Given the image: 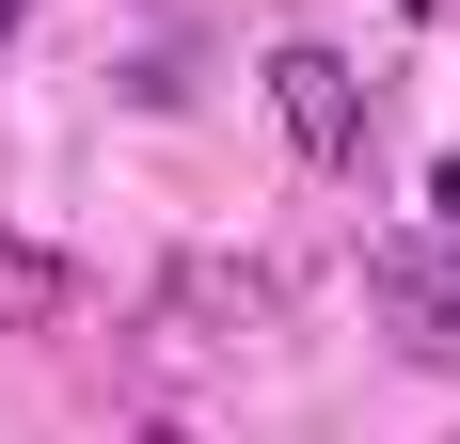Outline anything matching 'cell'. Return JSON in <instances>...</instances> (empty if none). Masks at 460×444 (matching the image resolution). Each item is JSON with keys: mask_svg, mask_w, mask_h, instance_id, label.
<instances>
[{"mask_svg": "<svg viewBox=\"0 0 460 444\" xmlns=\"http://www.w3.org/2000/svg\"><path fill=\"white\" fill-rule=\"evenodd\" d=\"M270 111H286L302 159H349V143H366V80H349L333 48H270Z\"/></svg>", "mask_w": 460, "mask_h": 444, "instance_id": "1", "label": "cell"}, {"mask_svg": "<svg viewBox=\"0 0 460 444\" xmlns=\"http://www.w3.org/2000/svg\"><path fill=\"white\" fill-rule=\"evenodd\" d=\"M64 286H80L64 254H32V238H0V333H32V317H64Z\"/></svg>", "mask_w": 460, "mask_h": 444, "instance_id": "2", "label": "cell"}, {"mask_svg": "<svg viewBox=\"0 0 460 444\" xmlns=\"http://www.w3.org/2000/svg\"><path fill=\"white\" fill-rule=\"evenodd\" d=\"M429 191H445V222H460V159H429Z\"/></svg>", "mask_w": 460, "mask_h": 444, "instance_id": "3", "label": "cell"}, {"mask_svg": "<svg viewBox=\"0 0 460 444\" xmlns=\"http://www.w3.org/2000/svg\"><path fill=\"white\" fill-rule=\"evenodd\" d=\"M16 16H32V0H0V48H16Z\"/></svg>", "mask_w": 460, "mask_h": 444, "instance_id": "4", "label": "cell"}]
</instances>
